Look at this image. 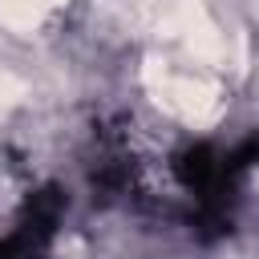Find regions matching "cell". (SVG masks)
Listing matches in <instances>:
<instances>
[{
    "label": "cell",
    "mask_w": 259,
    "mask_h": 259,
    "mask_svg": "<svg viewBox=\"0 0 259 259\" xmlns=\"http://www.w3.org/2000/svg\"><path fill=\"white\" fill-rule=\"evenodd\" d=\"M57 4L61 0H0V20L8 28H36L45 20V12Z\"/></svg>",
    "instance_id": "3957f363"
},
{
    "label": "cell",
    "mask_w": 259,
    "mask_h": 259,
    "mask_svg": "<svg viewBox=\"0 0 259 259\" xmlns=\"http://www.w3.org/2000/svg\"><path fill=\"white\" fill-rule=\"evenodd\" d=\"M146 89H150V97H154L166 113H174V117H182V121H190V125L214 121V117H219V105H223V101H219V89H214L206 77L170 69L166 61H146Z\"/></svg>",
    "instance_id": "6da1fadb"
},
{
    "label": "cell",
    "mask_w": 259,
    "mask_h": 259,
    "mask_svg": "<svg viewBox=\"0 0 259 259\" xmlns=\"http://www.w3.org/2000/svg\"><path fill=\"white\" fill-rule=\"evenodd\" d=\"M24 97V81L20 77H12L8 69H0V117H8L12 113V105Z\"/></svg>",
    "instance_id": "277c9868"
},
{
    "label": "cell",
    "mask_w": 259,
    "mask_h": 259,
    "mask_svg": "<svg viewBox=\"0 0 259 259\" xmlns=\"http://www.w3.org/2000/svg\"><path fill=\"white\" fill-rule=\"evenodd\" d=\"M154 28L170 40H178L194 61L202 65H219L227 57V40L219 32V24L210 20V12L198 0H166L154 8Z\"/></svg>",
    "instance_id": "7a4b0ae2"
}]
</instances>
